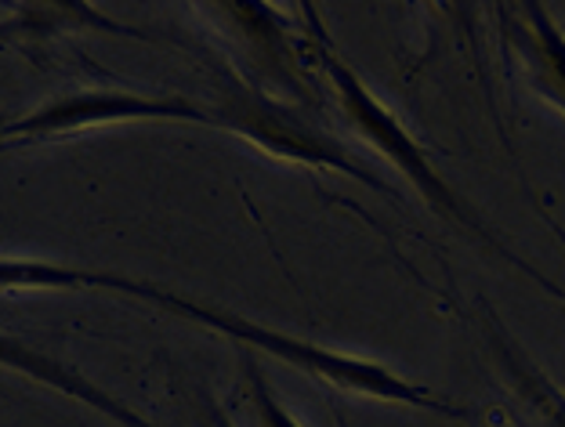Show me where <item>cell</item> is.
Here are the masks:
<instances>
[{"instance_id": "1", "label": "cell", "mask_w": 565, "mask_h": 427, "mask_svg": "<svg viewBox=\"0 0 565 427\" xmlns=\"http://www.w3.org/2000/svg\"><path fill=\"white\" fill-rule=\"evenodd\" d=\"M106 290H117L127 297H138V301L160 305V308H167V312L200 322V327H207L214 333H225V338H233L236 344H247L250 352H262L268 359L282 362V366L305 373V377H312L327 387H338V392L363 395V398H374V403H388V406H409V409H420V413H435V417H454V420L471 417L465 406L435 395L431 387L403 377L399 370L384 366V362H377V359H363V355H352V352H338V348L294 338V333H287V330H273V327H265V322H254L247 316L225 312V308L192 301V297H182V293H174L167 287H157V282H146V279L120 276V271H109Z\"/></svg>"}, {"instance_id": "2", "label": "cell", "mask_w": 565, "mask_h": 427, "mask_svg": "<svg viewBox=\"0 0 565 427\" xmlns=\"http://www.w3.org/2000/svg\"><path fill=\"white\" fill-rule=\"evenodd\" d=\"M305 15H308V22H312V30H316L312 47H316L319 70H323V76L330 81V90H333V102H338L341 120L349 124L370 149L381 152V157L388 160L395 171H399L409 185L420 192V200L428 203L431 211H439L443 217H449V222H457L460 228L475 232V236H482L486 243H493V247H497L490 228H486L479 217L468 211L465 200L454 192V185H449V181L435 171V163L428 160V152H424L420 141L406 131L399 116L384 106L374 90L359 81V73L349 66V62L341 58V51L333 47V41L327 36V25L316 19V11L305 8Z\"/></svg>"}, {"instance_id": "3", "label": "cell", "mask_w": 565, "mask_h": 427, "mask_svg": "<svg viewBox=\"0 0 565 427\" xmlns=\"http://www.w3.org/2000/svg\"><path fill=\"white\" fill-rule=\"evenodd\" d=\"M211 124L225 127V131L243 135L254 141L258 149H265L268 157L319 167V171H333L359 181V185L381 192V196H395V189L384 185V178L374 174L370 167L352 157V149H344L330 131H323L305 109L290 106L287 98H273L265 90L250 84H236L222 98V106L211 109Z\"/></svg>"}, {"instance_id": "4", "label": "cell", "mask_w": 565, "mask_h": 427, "mask_svg": "<svg viewBox=\"0 0 565 427\" xmlns=\"http://www.w3.org/2000/svg\"><path fill=\"white\" fill-rule=\"evenodd\" d=\"M141 120H182V124H211V109L196 106L178 95H135V90H76L62 95L47 106L0 124V149L15 141H41L81 135L92 127L109 124H141Z\"/></svg>"}, {"instance_id": "5", "label": "cell", "mask_w": 565, "mask_h": 427, "mask_svg": "<svg viewBox=\"0 0 565 427\" xmlns=\"http://www.w3.org/2000/svg\"><path fill=\"white\" fill-rule=\"evenodd\" d=\"M486 341L508 387V406H493L490 420L497 427H565V387L497 319H490Z\"/></svg>"}, {"instance_id": "6", "label": "cell", "mask_w": 565, "mask_h": 427, "mask_svg": "<svg viewBox=\"0 0 565 427\" xmlns=\"http://www.w3.org/2000/svg\"><path fill=\"white\" fill-rule=\"evenodd\" d=\"M500 25L525 87L565 116V30L533 0L500 4Z\"/></svg>"}, {"instance_id": "7", "label": "cell", "mask_w": 565, "mask_h": 427, "mask_svg": "<svg viewBox=\"0 0 565 427\" xmlns=\"http://www.w3.org/2000/svg\"><path fill=\"white\" fill-rule=\"evenodd\" d=\"M0 370L22 373V377H30L36 384L51 387V392L73 398V403L102 413V417H109L120 427H157L146 417H138L131 406H124L120 398H113L106 387H98L92 377H84L81 370H73L70 362L47 355L41 348H33L30 341H22L15 333H4V330H0Z\"/></svg>"}, {"instance_id": "8", "label": "cell", "mask_w": 565, "mask_h": 427, "mask_svg": "<svg viewBox=\"0 0 565 427\" xmlns=\"http://www.w3.org/2000/svg\"><path fill=\"white\" fill-rule=\"evenodd\" d=\"M217 22H225L236 36L250 47L254 66L265 70L268 81H276V90H290L294 98L308 95V81L301 70V55L294 36L279 25V15L268 4H211Z\"/></svg>"}, {"instance_id": "9", "label": "cell", "mask_w": 565, "mask_h": 427, "mask_svg": "<svg viewBox=\"0 0 565 427\" xmlns=\"http://www.w3.org/2000/svg\"><path fill=\"white\" fill-rule=\"evenodd\" d=\"M109 271L0 257V290H106Z\"/></svg>"}, {"instance_id": "10", "label": "cell", "mask_w": 565, "mask_h": 427, "mask_svg": "<svg viewBox=\"0 0 565 427\" xmlns=\"http://www.w3.org/2000/svg\"><path fill=\"white\" fill-rule=\"evenodd\" d=\"M243 395H247V409L254 417V427H301L290 417V409L273 395V387H268L258 362H243Z\"/></svg>"}, {"instance_id": "11", "label": "cell", "mask_w": 565, "mask_h": 427, "mask_svg": "<svg viewBox=\"0 0 565 427\" xmlns=\"http://www.w3.org/2000/svg\"><path fill=\"white\" fill-rule=\"evenodd\" d=\"M211 427H233V424H228V417H225V413H214V420H211Z\"/></svg>"}]
</instances>
